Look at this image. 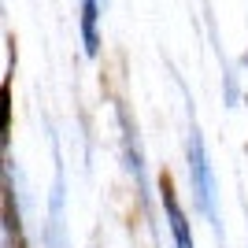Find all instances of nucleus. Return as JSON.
<instances>
[{"instance_id":"1","label":"nucleus","mask_w":248,"mask_h":248,"mask_svg":"<svg viewBox=\"0 0 248 248\" xmlns=\"http://www.w3.org/2000/svg\"><path fill=\"white\" fill-rule=\"evenodd\" d=\"M186 174H189V193H193V211L211 226L218 248H226V241H222V211H218V197L222 193H218L215 163L207 155V141L200 134L193 100H189V130H186Z\"/></svg>"},{"instance_id":"2","label":"nucleus","mask_w":248,"mask_h":248,"mask_svg":"<svg viewBox=\"0 0 248 248\" xmlns=\"http://www.w3.org/2000/svg\"><path fill=\"white\" fill-rule=\"evenodd\" d=\"M115 123H119V145H123V167L130 182H134V197L141 215L148 218V226H155V204H159V193L152 189V174H148V159H145V141L137 134V123L134 115L126 111L123 100H115Z\"/></svg>"},{"instance_id":"3","label":"nucleus","mask_w":248,"mask_h":248,"mask_svg":"<svg viewBox=\"0 0 248 248\" xmlns=\"http://www.w3.org/2000/svg\"><path fill=\"white\" fill-rule=\"evenodd\" d=\"M52 159H56V178H52L48 200H45L41 248H74L71 230H67V170H63V152H60V141H56V137H52Z\"/></svg>"},{"instance_id":"4","label":"nucleus","mask_w":248,"mask_h":248,"mask_svg":"<svg viewBox=\"0 0 248 248\" xmlns=\"http://www.w3.org/2000/svg\"><path fill=\"white\" fill-rule=\"evenodd\" d=\"M155 193H159V211H163V222L170 230V245L174 248H197V233H193V218H189L186 204L174 189V178L159 174L155 178Z\"/></svg>"},{"instance_id":"5","label":"nucleus","mask_w":248,"mask_h":248,"mask_svg":"<svg viewBox=\"0 0 248 248\" xmlns=\"http://www.w3.org/2000/svg\"><path fill=\"white\" fill-rule=\"evenodd\" d=\"M104 4L108 0H82L78 4V37H82V52L89 60H100V19H104Z\"/></svg>"},{"instance_id":"6","label":"nucleus","mask_w":248,"mask_h":248,"mask_svg":"<svg viewBox=\"0 0 248 248\" xmlns=\"http://www.w3.org/2000/svg\"><path fill=\"white\" fill-rule=\"evenodd\" d=\"M218 63H222V100H226V108H237L245 96H241V82H237V71L226 63V56H222V48H218Z\"/></svg>"},{"instance_id":"7","label":"nucleus","mask_w":248,"mask_h":248,"mask_svg":"<svg viewBox=\"0 0 248 248\" xmlns=\"http://www.w3.org/2000/svg\"><path fill=\"white\" fill-rule=\"evenodd\" d=\"M241 67H245V71H248V52H245V56H241Z\"/></svg>"},{"instance_id":"8","label":"nucleus","mask_w":248,"mask_h":248,"mask_svg":"<svg viewBox=\"0 0 248 248\" xmlns=\"http://www.w3.org/2000/svg\"><path fill=\"white\" fill-rule=\"evenodd\" d=\"M245 104H248V96H245Z\"/></svg>"}]
</instances>
